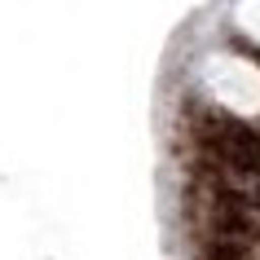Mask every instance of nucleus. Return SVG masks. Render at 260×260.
<instances>
[{
    "label": "nucleus",
    "mask_w": 260,
    "mask_h": 260,
    "mask_svg": "<svg viewBox=\"0 0 260 260\" xmlns=\"http://www.w3.org/2000/svg\"><path fill=\"white\" fill-rule=\"evenodd\" d=\"M203 88L207 97L225 106L238 119L260 115V62L243 53H216L203 62Z\"/></svg>",
    "instance_id": "1"
},
{
    "label": "nucleus",
    "mask_w": 260,
    "mask_h": 260,
    "mask_svg": "<svg viewBox=\"0 0 260 260\" xmlns=\"http://www.w3.org/2000/svg\"><path fill=\"white\" fill-rule=\"evenodd\" d=\"M234 27L243 40H251L260 49V0H238L234 5Z\"/></svg>",
    "instance_id": "2"
}]
</instances>
